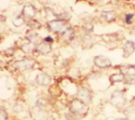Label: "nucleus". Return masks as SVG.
Returning <instances> with one entry per match:
<instances>
[{
    "instance_id": "30",
    "label": "nucleus",
    "mask_w": 135,
    "mask_h": 120,
    "mask_svg": "<svg viewBox=\"0 0 135 120\" xmlns=\"http://www.w3.org/2000/svg\"><path fill=\"white\" fill-rule=\"evenodd\" d=\"M0 42H1V36H0Z\"/></svg>"
},
{
    "instance_id": "6",
    "label": "nucleus",
    "mask_w": 135,
    "mask_h": 120,
    "mask_svg": "<svg viewBox=\"0 0 135 120\" xmlns=\"http://www.w3.org/2000/svg\"><path fill=\"white\" fill-rule=\"evenodd\" d=\"M31 116L34 120H48L47 111L44 110L43 108H38V107L32 108Z\"/></svg>"
},
{
    "instance_id": "18",
    "label": "nucleus",
    "mask_w": 135,
    "mask_h": 120,
    "mask_svg": "<svg viewBox=\"0 0 135 120\" xmlns=\"http://www.w3.org/2000/svg\"><path fill=\"white\" fill-rule=\"evenodd\" d=\"M34 49H35V46L30 42L25 43L23 45H22V50H23L25 53H30V52H32Z\"/></svg>"
},
{
    "instance_id": "8",
    "label": "nucleus",
    "mask_w": 135,
    "mask_h": 120,
    "mask_svg": "<svg viewBox=\"0 0 135 120\" xmlns=\"http://www.w3.org/2000/svg\"><path fill=\"white\" fill-rule=\"evenodd\" d=\"M35 50L42 54H46L51 52V46L47 42H40L35 45Z\"/></svg>"
},
{
    "instance_id": "22",
    "label": "nucleus",
    "mask_w": 135,
    "mask_h": 120,
    "mask_svg": "<svg viewBox=\"0 0 135 120\" xmlns=\"http://www.w3.org/2000/svg\"><path fill=\"white\" fill-rule=\"evenodd\" d=\"M125 83L130 85H135V76H132V77H125Z\"/></svg>"
},
{
    "instance_id": "3",
    "label": "nucleus",
    "mask_w": 135,
    "mask_h": 120,
    "mask_svg": "<svg viewBox=\"0 0 135 120\" xmlns=\"http://www.w3.org/2000/svg\"><path fill=\"white\" fill-rule=\"evenodd\" d=\"M48 27L54 33H62L69 27L64 20L55 19L48 22Z\"/></svg>"
},
{
    "instance_id": "25",
    "label": "nucleus",
    "mask_w": 135,
    "mask_h": 120,
    "mask_svg": "<svg viewBox=\"0 0 135 120\" xmlns=\"http://www.w3.org/2000/svg\"><path fill=\"white\" fill-rule=\"evenodd\" d=\"M44 40L45 41H47V42H53V39H52V38H51V37H46V38H45L44 39Z\"/></svg>"
},
{
    "instance_id": "17",
    "label": "nucleus",
    "mask_w": 135,
    "mask_h": 120,
    "mask_svg": "<svg viewBox=\"0 0 135 120\" xmlns=\"http://www.w3.org/2000/svg\"><path fill=\"white\" fill-rule=\"evenodd\" d=\"M26 38L30 41V43H36V44H38V43H40L39 42L40 38H39V36L37 35V34H35L34 32L28 33V34H26Z\"/></svg>"
},
{
    "instance_id": "1",
    "label": "nucleus",
    "mask_w": 135,
    "mask_h": 120,
    "mask_svg": "<svg viewBox=\"0 0 135 120\" xmlns=\"http://www.w3.org/2000/svg\"><path fill=\"white\" fill-rule=\"evenodd\" d=\"M69 110L73 113V114L77 116H84L88 113V108L86 104L84 102L80 101L79 99H75L70 102V106H69Z\"/></svg>"
},
{
    "instance_id": "16",
    "label": "nucleus",
    "mask_w": 135,
    "mask_h": 120,
    "mask_svg": "<svg viewBox=\"0 0 135 120\" xmlns=\"http://www.w3.org/2000/svg\"><path fill=\"white\" fill-rule=\"evenodd\" d=\"M110 81L112 83H116V82H122V81H124L125 80V76L123 75V73L119 72V73H114L113 75L110 76L109 78Z\"/></svg>"
},
{
    "instance_id": "5",
    "label": "nucleus",
    "mask_w": 135,
    "mask_h": 120,
    "mask_svg": "<svg viewBox=\"0 0 135 120\" xmlns=\"http://www.w3.org/2000/svg\"><path fill=\"white\" fill-rule=\"evenodd\" d=\"M94 63H95V66H97L98 68L101 69H106L110 68L112 66V62L108 58L104 57L102 55H97L94 58Z\"/></svg>"
},
{
    "instance_id": "21",
    "label": "nucleus",
    "mask_w": 135,
    "mask_h": 120,
    "mask_svg": "<svg viewBox=\"0 0 135 120\" xmlns=\"http://www.w3.org/2000/svg\"><path fill=\"white\" fill-rule=\"evenodd\" d=\"M46 105H47V101L44 99H39L36 101V107H38V108H43L44 107H46Z\"/></svg>"
},
{
    "instance_id": "9",
    "label": "nucleus",
    "mask_w": 135,
    "mask_h": 120,
    "mask_svg": "<svg viewBox=\"0 0 135 120\" xmlns=\"http://www.w3.org/2000/svg\"><path fill=\"white\" fill-rule=\"evenodd\" d=\"M120 72L125 77L135 76V65H123L120 67Z\"/></svg>"
},
{
    "instance_id": "26",
    "label": "nucleus",
    "mask_w": 135,
    "mask_h": 120,
    "mask_svg": "<svg viewBox=\"0 0 135 120\" xmlns=\"http://www.w3.org/2000/svg\"><path fill=\"white\" fill-rule=\"evenodd\" d=\"M0 20H1V22H4L6 20V17H4L2 15H0Z\"/></svg>"
},
{
    "instance_id": "4",
    "label": "nucleus",
    "mask_w": 135,
    "mask_h": 120,
    "mask_svg": "<svg viewBox=\"0 0 135 120\" xmlns=\"http://www.w3.org/2000/svg\"><path fill=\"white\" fill-rule=\"evenodd\" d=\"M35 64V62L34 60H32V59H23L21 61H17L14 63L15 68H16L19 71H26V70H29L32 68Z\"/></svg>"
},
{
    "instance_id": "19",
    "label": "nucleus",
    "mask_w": 135,
    "mask_h": 120,
    "mask_svg": "<svg viewBox=\"0 0 135 120\" xmlns=\"http://www.w3.org/2000/svg\"><path fill=\"white\" fill-rule=\"evenodd\" d=\"M25 24V19L23 18L22 16H17L13 19V25L16 27H19V26L23 25Z\"/></svg>"
},
{
    "instance_id": "10",
    "label": "nucleus",
    "mask_w": 135,
    "mask_h": 120,
    "mask_svg": "<svg viewBox=\"0 0 135 120\" xmlns=\"http://www.w3.org/2000/svg\"><path fill=\"white\" fill-rule=\"evenodd\" d=\"M36 81L39 85H42V86H48L51 84V78L50 77L48 74L45 73H40L37 75L36 77Z\"/></svg>"
},
{
    "instance_id": "27",
    "label": "nucleus",
    "mask_w": 135,
    "mask_h": 120,
    "mask_svg": "<svg viewBox=\"0 0 135 120\" xmlns=\"http://www.w3.org/2000/svg\"><path fill=\"white\" fill-rule=\"evenodd\" d=\"M132 106H135V97L132 99Z\"/></svg>"
},
{
    "instance_id": "20",
    "label": "nucleus",
    "mask_w": 135,
    "mask_h": 120,
    "mask_svg": "<svg viewBox=\"0 0 135 120\" xmlns=\"http://www.w3.org/2000/svg\"><path fill=\"white\" fill-rule=\"evenodd\" d=\"M27 24H28V25L32 28V29H39V28L42 26L38 21L33 20V19H30V20H28Z\"/></svg>"
},
{
    "instance_id": "12",
    "label": "nucleus",
    "mask_w": 135,
    "mask_h": 120,
    "mask_svg": "<svg viewBox=\"0 0 135 120\" xmlns=\"http://www.w3.org/2000/svg\"><path fill=\"white\" fill-rule=\"evenodd\" d=\"M135 51V43L132 41H127L123 46V56L129 57Z\"/></svg>"
},
{
    "instance_id": "13",
    "label": "nucleus",
    "mask_w": 135,
    "mask_h": 120,
    "mask_svg": "<svg viewBox=\"0 0 135 120\" xmlns=\"http://www.w3.org/2000/svg\"><path fill=\"white\" fill-rule=\"evenodd\" d=\"M60 37H61V39L63 41H65V42H70L74 38V30L71 27H69L64 32L61 33Z\"/></svg>"
},
{
    "instance_id": "11",
    "label": "nucleus",
    "mask_w": 135,
    "mask_h": 120,
    "mask_svg": "<svg viewBox=\"0 0 135 120\" xmlns=\"http://www.w3.org/2000/svg\"><path fill=\"white\" fill-rule=\"evenodd\" d=\"M22 14L25 16L28 17V18H32L35 16L36 14V9L33 6L31 5V4H27L23 6V11H22Z\"/></svg>"
},
{
    "instance_id": "7",
    "label": "nucleus",
    "mask_w": 135,
    "mask_h": 120,
    "mask_svg": "<svg viewBox=\"0 0 135 120\" xmlns=\"http://www.w3.org/2000/svg\"><path fill=\"white\" fill-rule=\"evenodd\" d=\"M78 99L86 103H89L92 100V93L86 88H81L78 91Z\"/></svg>"
},
{
    "instance_id": "14",
    "label": "nucleus",
    "mask_w": 135,
    "mask_h": 120,
    "mask_svg": "<svg viewBox=\"0 0 135 120\" xmlns=\"http://www.w3.org/2000/svg\"><path fill=\"white\" fill-rule=\"evenodd\" d=\"M101 16L106 22H113L116 18V15L114 11H104V12H102Z\"/></svg>"
},
{
    "instance_id": "2",
    "label": "nucleus",
    "mask_w": 135,
    "mask_h": 120,
    "mask_svg": "<svg viewBox=\"0 0 135 120\" xmlns=\"http://www.w3.org/2000/svg\"><path fill=\"white\" fill-rule=\"evenodd\" d=\"M111 104L117 108H123L126 104V98L123 91L115 90L112 93L110 98Z\"/></svg>"
},
{
    "instance_id": "28",
    "label": "nucleus",
    "mask_w": 135,
    "mask_h": 120,
    "mask_svg": "<svg viewBox=\"0 0 135 120\" xmlns=\"http://www.w3.org/2000/svg\"><path fill=\"white\" fill-rule=\"evenodd\" d=\"M117 120H129L128 118H120V119H117Z\"/></svg>"
},
{
    "instance_id": "23",
    "label": "nucleus",
    "mask_w": 135,
    "mask_h": 120,
    "mask_svg": "<svg viewBox=\"0 0 135 120\" xmlns=\"http://www.w3.org/2000/svg\"><path fill=\"white\" fill-rule=\"evenodd\" d=\"M6 118H7V114H6V110L0 108V120H6Z\"/></svg>"
},
{
    "instance_id": "15",
    "label": "nucleus",
    "mask_w": 135,
    "mask_h": 120,
    "mask_svg": "<svg viewBox=\"0 0 135 120\" xmlns=\"http://www.w3.org/2000/svg\"><path fill=\"white\" fill-rule=\"evenodd\" d=\"M123 113L129 120H135V106L132 105L130 107H127Z\"/></svg>"
},
{
    "instance_id": "24",
    "label": "nucleus",
    "mask_w": 135,
    "mask_h": 120,
    "mask_svg": "<svg viewBox=\"0 0 135 120\" xmlns=\"http://www.w3.org/2000/svg\"><path fill=\"white\" fill-rule=\"evenodd\" d=\"M132 18H133V15L132 14H128L125 17V22L127 24H132Z\"/></svg>"
},
{
    "instance_id": "29",
    "label": "nucleus",
    "mask_w": 135,
    "mask_h": 120,
    "mask_svg": "<svg viewBox=\"0 0 135 120\" xmlns=\"http://www.w3.org/2000/svg\"><path fill=\"white\" fill-rule=\"evenodd\" d=\"M133 33L135 34V26H134V28H133Z\"/></svg>"
}]
</instances>
